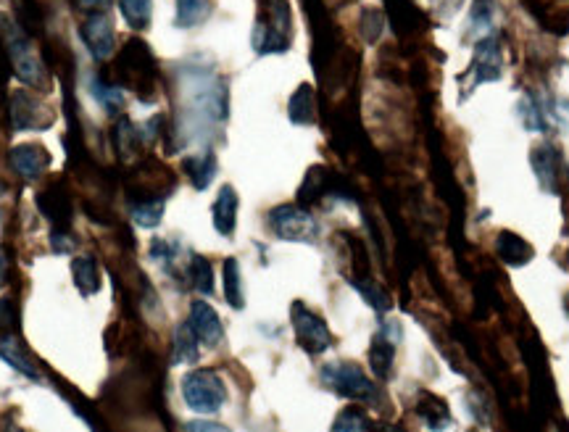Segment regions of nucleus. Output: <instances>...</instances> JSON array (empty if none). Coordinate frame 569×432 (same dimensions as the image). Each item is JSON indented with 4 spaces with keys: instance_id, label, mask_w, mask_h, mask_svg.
<instances>
[{
    "instance_id": "obj_21",
    "label": "nucleus",
    "mask_w": 569,
    "mask_h": 432,
    "mask_svg": "<svg viewBox=\"0 0 569 432\" xmlns=\"http://www.w3.org/2000/svg\"><path fill=\"white\" fill-rule=\"evenodd\" d=\"M195 361H198V338L185 322L174 332V364H195Z\"/></svg>"
},
{
    "instance_id": "obj_5",
    "label": "nucleus",
    "mask_w": 569,
    "mask_h": 432,
    "mask_svg": "<svg viewBox=\"0 0 569 432\" xmlns=\"http://www.w3.org/2000/svg\"><path fill=\"white\" fill-rule=\"evenodd\" d=\"M290 317H293V330H296L298 346L309 353H325L332 346V332L325 324V319L314 314L311 309H306L301 301L293 303L290 309Z\"/></svg>"
},
{
    "instance_id": "obj_20",
    "label": "nucleus",
    "mask_w": 569,
    "mask_h": 432,
    "mask_svg": "<svg viewBox=\"0 0 569 432\" xmlns=\"http://www.w3.org/2000/svg\"><path fill=\"white\" fill-rule=\"evenodd\" d=\"M224 298H227L232 309H243L245 306L243 277H240L238 259L224 261Z\"/></svg>"
},
{
    "instance_id": "obj_4",
    "label": "nucleus",
    "mask_w": 569,
    "mask_h": 432,
    "mask_svg": "<svg viewBox=\"0 0 569 432\" xmlns=\"http://www.w3.org/2000/svg\"><path fill=\"white\" fill-rule=\"evenodd\" d=\"M269 224L277 238L293 240V243H311L317 240L319 224L317 219L301 206H280L269 214Z\"/></svg>"
},
{
    "instance_id": "obj_19",
    "label": "nucleus",
    "mask_w": 569,
    "mask_h": 432,
    "mask_svg": "<svg viewBox=\"0 0 569 432\" xmlns=\"http://www.w3.org/2000/svg\"><path fill=\"white\" fill-rule=\"evenodd\" d=\"M209 0H177V27L193 29L209 19Z\"/></svg>"
},
{
    "instance_id": "obj_24",
    "label": "nucleus",
    "mask_w": 569,
    "mask_h": 432,
    "mask_svg": "<svg viewBox=\"0 0 569 432\" xmlns=\"http://www.w3.org/2000/svg\"><path fill=\"white\" fill-rule=\"evenodd\" d=\"M332 432H375V422L367 417V411L348 406L332 422Z\"/></svg>"
},
{
    "instance_id": "obj_16",
    "label": "nucleus",
    "mask_w": 569,
    "mask_h": 432,
    "mask_svg": "<svg viewBox=\"0 0 569 432\" xmlns=\"http://www.w3.org/2000/svg\"><path fill=\"white\" fill-rule=\"evenodd\" d=\"M185 172H188L190 182H193L198 190H206L217 174V159L214 153H195V156H188L185 159Z\"/></svg>"
},
{
    "instance_id": "obj_28",
    "label": "nucleus",
    "mask_w": 569,
    "mask_h": 432,
    "mask_svg": "<svg viewBox=\"0 0 569 432\" xmlns=\"http://www.w3.org/2000/svg\"><path fill=\"white\" fill-rule=\"evenodd\" d=\"M356 288L364 298H367L369 306H375L377 311H388L390 309V298L385 290H380L377 285H369V282H356Z\"/></svg>"
},
{
    "instance_id": "obj_32",
    "label": "nucleus",
    "mask_w": 569,
    "mask_h": 432,
    "mask_svg": "<svg viewBox=\"0 0 569 432\" xmlns=\"http://www.w3.org/2000/svg\"><path fill=\"white\" fill-rule=\"evenodd\" d=\"M8 272H11V261H8L6 248L0 245V288L8 282Z\"/></svg>"
},
{
    "instance_id": "obj_14",
    "label": "nucleus",
    "mask_w": 569,
    "mask_h": 432,
    "mask_svg": "<svg viewBox=\"0 0 569 432\" xmlns=\"http://www.w3.org/2000/svg\"><path fill=\"white\" fill-rule=\"evenodd\" d=\"M72 274L74 285L80 288L82 296H95L101 290V272H98L93 256H77L72 261Z\"/></svg>"
},
{
    "instance_id": "obj_11",
    "label": "nucleus",
    "mask_w": 569,
    "mask_h": 432,
    "mask_svg": "<svg viewBox=\"0 0 569 432\" xmlns=\"http://www.w3.org/2000/svg\"><path fill=\"white\" fill-rule=\"evenodd\" d=\"M472 72L477 74L475 82L498 80L501 77V48L496 40H483L472 61Z\"/></svg>"
},
{
    "instance_id": "obj_2",
    "label": "nucleus",
    "mask_w": 569,
    "mask_h": 432,
    "mask_svg": "<svg viewBox=\"0 0 569 432\" xmlns=\"http://www.w3.org/2000/svg\"><path fill=\"white\" fill-rule=\"evenodd\" d=\"M322 380L330 385L338 396L348 398V401H375L377 398V385L364 375V369L351 361H335L322 369Z\"/></svg>"
},
{
    "instance_id": "obj_12",
    "label": "nucleus",
    "mask_w": 569,
    "mask_h": 432,
    "mask_svg": "<svg viewBox=\"0 0 569 432\" xmlns=\"http://www.w3.org/2000/svg\"><path fill=\"white\" fill-rule=\"evenodd\" d=\"M0 359L6 361L8 367H14L16 372H22L24 377H29V380H37V377H40V372H37V367L32 364L29 353L24 351V346L19 343L16 335L0 338Z\"/></svg>"
},
{
    "instance_id": "obj_10",
    "label": "nucleus",
    "mask_w": 569,
    "mask_h": 432,
    "mask_svg": "<svg viewBox=\"0 0 569 432\" xmlns=\"http://www.w3.org/2000/svg\"><path fill=\"white\" fill-rule=\"evenodd\" d=\"M238 193L232 185H224L219 190L217 201H214V209H211V219H214V227H217L219 235L230 238L235 232V224H238Z\"/></svg>"
},
{
    "instance_id": "obj_27",
    "label": "nucleus",
    "mask_w": 569,
    "mask_h": 432,
    "mask_svg": "<svg viewBox=\"0 0 569 432\" xmlns=\"http://www.w3.org/2000/svg\"><path fill=\"white\" fill-rule=\"evenodd\" d=\"M93 93L95 98L103 103V108L109 111V114H116L124 103V95H122V87L116 85H106V82H93Z\"/></svg>"
},
{
    "instance_id": "obj_33",
    "label": "nucleus",
    "mask_w": 569,
    "mask_h": 432,
    "mask_svg": "<svg viewBox=\"0 0 569 432\" xmlns=\"http://www.w3.org/2000/svg\"><path fill=\"white\" fill-rule=\"evenodd\" d=\"M82 6L85 8H98V6H103V3H106V0H80Z\"/></svg>"
},
{
    "instance_id": "obj_18",
    "label": "nucleus",
    "mask_w": 569,
    "mask_h": 432,
    "mask_svg": "<svg viewBox=\"0 0 569 432\" xmlns=\"http://www.w3.org/2000/svg\"><path fill=\"white\" fill-rule=\"evenodd\" d=\"M533 166L538 172V180L543 182V188L554 190V182L559 177V159H556V151L551 145H543V148H535L533 151Z\"/></svg>"
},
{
    "instance_id": "obj_1",
    "label": "nucleus",
    "mask_w": 569,
    "mask_h": 432,
    "mask_svg": "<svg viewBox=\"0 0 569 432\" xmlns=\"http://www.w3.org/2000/svg\"><path fill=\"white\" fill-rule=\"evenodd\" d=\"M182 398L188 409L198 411V414H217L227 404V388L217 372L193 369L182 380Z\"/></svg>"
},
{
    "instance_id": "obj_30",
    "label": "nucleus",
    "mask_w": 569,
    "mask_h": 432,
    "mask_svg": "<svg viewBox=\"0 0 569 432\" xmlns=\"http://www.w3.org/2000/svg\"><path fill=\"white\" fill-rule=\"evenodd\" d=\"M185 432H230L219 422H206V419H198V422H188L185 425Z\"/></svg>"
},
{
    "instance_id": "obj_6",
    "label": "nucleus",
    "mask_w": 569,
    "mask_h": 432,
    "mask_svg": "<svg viewBox=\"0 0 569 432\" xmlns=\"http://www.w3.org/2000/svg\"><path fill=\"white\" fill-rule=\"evenodd\" d=\"M8 116H11V127L16 132L27 130H45L53 124L51 108L43 106L37 101L35 95L27 93V90H16L11 95V106H8Z\"/></svg>"
},
{
    "instance_id": "obj_13",
    "label": "nucleus",
    "mask_w": 569,
    "mask_h": 432,
    "mask_svg": "<svg viewBox=\"0 0 569 432\" xmlns=\"http://www.w3.org/2000/svg\"><path fill=\"white\" fill-rule=\"evenodd\" d=\"M396 340L398 335H390L388 330H382L375 338L372 348H369V364L377 377H388L393 369V356H396Z\"/></svg>"
},
{
    "instance_id": "obj_7",
    "label": "nucleus",
    "mask_w": 569,
    "mask_h": 432,
    "mask_svg": "<svg viewBox=\"0 0 569 432\" xmlns=\"http://www.w3.org/2000/svg\"><path fill=\"white\" fill-rule=\"evenodd\" d=\"M82 40L90 48L93 58L98 61H109L116 51V35L114 27H111V19L106 14H93L87 16L85 24H82Z\"/></svg>"
},
{
    "instance_id": "obj_29",
    "label": "nucleus",
    "mask_w": 569,
    "mask_h": 432,
    "mask_svg": "<svg viewBox=\"0 0 569 432\" xmlns=\"http://www.w3.org/2000/svg\"><path fill=\"white\" fill-rule=\"evenodd\" d=\"M16 335V309L11 298H0V338Z\"/></svg>"
},
{
    "instance_id": "obj_23",
    "label": "nucleus",
    "mask_w": 569,
    "mask_h": 432,
    "mask_svg": "<svg viewBox=\"0 0 569 432\" xmlns=\"http://www.w3.org/2000/svg\"><path fill=\"white\" fill-rule=\"evenodd\" d=\"M314 111H317L314 90L309 85H301L290 98V119L296 124H311L314 122Z\"/></svg>"
},
{
    "instance_id": "obj_17",
    "label": "nucleus",
    "mask_w": 569,
    "mask_h": 432,
    "mask_svg": "<svg viewBox=\"0 0 569 432\" xmlns=\"http://www.w3.org/2000/svg\"><path fill=\"white\" fill-rule=\"evenodd\" d=\"M419 414H422V419L430 425V430H435V432L446 430V427L451 425L446 401L433 396V393H425V396H422V401H419Z\"/></svg>"
},
{
    "instance_id": "obj_22",
    "label": "nucleus",
    "mask_w": 569,
    "mask_h": 432,
    "mask_svg": "<svg viewBox=\"0 0 569 432\" xmlns=\"http://www.w3.org/2000/svg\"><path fill=\"white\" fill-rule=\"evenodd\" d=\"M124 22L132 29H148L153 19V0H119Z\"/></svg>"
},
{
    "instance_id": "obj_8",
    "label": "nucleus",
    "mask_w": 569,
    "mask_h": 432,
    "mask_svg": "<svg viewBox=\"0 0 569 432\" xmlns=\"http://www.w3.org/2000/svg\"><path fill=\"white\" fill-rule=\"evenodd\" d=\"M190 330L193 335L198 338V343L203 346H219L224 340V327H222V319H219L217 309L206 301H193L190 303Z\"/></svg>"
},
{
    "instance_id": "obj_25",
    "label": "nucleus",
    "mask_w": 569,
    "mask_h": 432,
    "mask_svg": "<svg viewBox=\"0 0 569 432\" xmlns=\"http://www.w3.org/2000/svg\"><path fill=\"white\" fill-rule=\"evenodd\" d=\"M188 277L190 285H193L198 293H203V296H211V293H214V269H211L209 259L193 256L188 267Z\"/></svg>"
},
{
    "instance_id": "obj_9",
    "label": "nucleus",
    "mask_w": 569,
    "mask_h": 432,
    "mask_svg": "<svg viewBox=\"0 0 569 432\" xmlns=\"http://www.w3.org/2000/svg\"><path fill=\"white\" fill-rule=\"evenodd\" d=\"M8 164H11V169H14L22 180L32 182L37 180V177H43L45 169L51 166V153L37 143L16 145V148H11V153H8Z\"/></svg>"
},
{
    "instance_id": "obj_15",
    "label": "nucleus",
    "mask_w": 569,
    "mask_h": 432,
    "mask_svg": "<svg viewBox=\"0 0 569 432\" xmlns=\"http://www.w3.org/2000/svg\"><path fill=\"white\" fill-rule=\"evenodd\" d=\"M496 251L498 256H501L506 264H512V267H522V264L533 259V248L519 238V235H514V232H501V235H498Z\"/></svg>"
},
{
    "instance_id": "obj_26",
    "label": "nucleus",
    "mask_w": 569,
    "mask_h": 432,
    "mask_svg": "<svg viewBox=\"0 0 569 432\" xmlns=\"http://www.w3.org/2000/svg\"><path fill=\"white\" fill-rule=\"evenodd\" d=\"M132 216H135V222L140 224V227L151 230V227H156V224L161 222V216H164V198H148V201L135 203Z\"/></svg>"
},
{
    "instance_id": "obj_3",
    "label": "nucleus",
    "mask_w": 569,
    "mask_h": 432,
    "mask_svg": "<svg viewBox=\"0 0 569 432\" xmlns=\"http://www.w3.org/2000/svg\"><path fill=\"white\" fill-rule=\"evenodd\" d=\"M3 37H6L8 56H11V64H14V74L24 85L32 87H48V74H45V66L40 64V58L35 56L32 45H29L27 37L14 27V24H6L3 27Z\"/></svg>"
},
{
    "instance_id": "obj_31",
    "label": "nucleus",
    "mask_w": 569,
    "mask_h": 432,
    "mask_svg": "<svg viewBox=\"0 0 569 432\" xmlns=\"http://www.w3.org/2000/svg\"><path fill=\"white\" fill-rule=\"evenodd\" d=\"M53 251L56 253H72L74 251V240L61 230L53 232Z\"/></svg>"
}]
</instances>
